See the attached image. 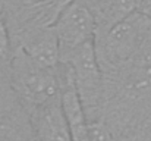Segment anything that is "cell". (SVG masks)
<instances>
[{"instance_id": "cell-1", "label": "cell", "mask_w": 151, "mask_h": 141, "mask_svg": "<svg viewBox=\"0 0 151 141\" xmlns=\"http://www.w3.org/2000/svg\"><path fill=\"white\" fill-rule=\"evenodd\" d=\"M9 74L21 101L38 107L60 97V82L54 71L38 66L22 48L12 57Z\"/></svg>"}, {"instance_id": "cell-2", "label": "cell", "mask_w": 151, "mask_h": 141, "mask_svg": "<svg viewBox=\"0 0 151 141\" xmlns=\"http://www.w3.org/2000/svg\"><path fill=\"white\" fill-rule=\"evenodd\" d=\"M151 18L141 10L131 13L104 31L103 47L111 63H122L131 59L150 34Z\"/></svg>"}, {"instance_id": "cell-3", "label": "cell", "mask_w": 151, "mask_h": 141, "mask_svg": "<svg viewBox=\"0 0 151 141\" xmlns=\"http://www.w3.org/2000/svg\"><path fill=\"white\" fill-rule=\"evenodd\" d=\"M53 31L57 38L60 59H63L76 47L94 40L97 22L81 1L72 0L60 10L54 21Z\"/></svg>"}, {"instance_id": "cell-4", "label": "cell", "mask_w": 151, "mask_h": 141, "mask_svg": "<svg viewBox=\"0 0 151 141\" xmlns=\"http://www.w3.org/2000/svg\"><path fill=\"white\" fill-rule=\"evenodd\" d=\"M72 71L73 82L84 109L96 104L101 90V69L94 40L84 43L63 57Z\"/></svg>"}, {"instance_id": "cell-5", "label": "cell", "mask_w": 151, "mask_h": 141, "mask_svg": "<svg viewBox=\"0 0 151 141\" xmlns=\"http://www.w3.org/2000/svg\"><path fill=\"white\" fill-rule=\"evenodd\" d=\"M32 125L16 93L0 87V141H28Z\"/></svg>"}, {"instance_id": "cell-6", "label": "cell", "mask_w": 151, "mask_h": 141, "mask_svg": "<svg viewBox=\"0 0 151 141\" xmlns=\"http://www.w3.org/2000/svg\"><path fill=\"white\" fill-rule=\"evenodd\" d=\"M59 82H60V104L66 118L70 138L72 141H91L85 109L78 95L73 82V75L68 63L62 78H59Z\"/></svg>"}, {"instance_id": "cell-7", "label": "cell", "mask_w": 151, "mask_h": 141, "mask_svg": "<svg viewBox=\"0 0 151 141\" xmlns=\"http://www.w3.org/2000/svg\"><path fill=\"white\" fill-rule=\"evenodd\" d=\"M32 129L35 141H72L60 97L35 107Z\"/></svg>"}, {"instance_id": "cell-8", "label": "cell", "mask_w": 151, "mask_h": 141, "mask_svg": "<svg viewBox=\"0 0 151 141\" xmlns=\"http://www.w3.org/2000/svg\"><path fill=\"white\" fill-rule=\"evenodd\" d=\"M22 50L41 68L54 69L59 63L60 53H59V44L56 34L51 30H47L37 35L32 41L22 47Z\"/></svg>"}, {"instance_id": "cell-9", "label": "cell", "mask_w": 151, "mask_h": 141, "mask_svg": "<svg viewBox=\"0 0 151 141\" xmlns=\"http://www.w3.org/2000/svg\"><path fill=\"white\" fill-rule=\"evenodd\" d=\"M139 7H141V0H114L110 12L106 16V19L100 25H97V28H101L103 33H104L106 30H109L116 22H119L123 18L129 16L131 13L137 12Z\"/></svg>"}, {"instance_id": "cell-10", "label": "cell", "mask_w": 151, "mask_h": 141, "mask_svg": "<svg viewBox=\"0 0 151 141\" xmlns=\"http://www.w3.org/2000/svg\"><path fill=\"white\" fill-rule=\"evenodd\" d=\"M12 57L13 56H12V50H10V38H9L3 12L0 9V77L10 72Z\"/></svg>"}, {"instance_id": "cell-11", "label": "cell", "mask_w": 151, "mask_h": 141, "mask_svg": "<svg viewBox=\"0 0 151 141\" xmlns=\"http://www.w3.org/2000/svg\"><path fill=\"white\" fill-rule=\"evenodd\" d=\"M81 3L93 13V16L96 18L97 25H100L106 19L107 13L110 12L114 0H81Z\"/></svg>"}, {"instance_id": "cell-12", "label": "cell", "mask_w": 151, "mask_h": 141, "mask_svg": "<svg viewBox=\"0 0 151 141\" xmlns=\"http://www.w3.org/2000/svg\"><path fill=\"white\" fill-rule=\"evenodd\" d=\"M132 85L137 90H145L151 87V62H145L138 66L132 77Z\"/></svg>"}, {"instance_id": "cell-13", "label": "cell", "mask_w": 151, "mask_h": 141, "mask_svg": "<svg viewBox=\"0 0 151 141\" xmlns=\"http://www.w3.org/2000/svg\"><path fill=\"white\" fill-rule=\"evenodd\" d=\"M91 141H114L110 129L103 122H88Z\"/></svg>"}, {"instance_id": "cell-14", "label": "cell", "mask_w": 151, "mask_h": 141, "mask_svg": "<svg viewBox=\"0 0 151 141\" xmlns=\"http://www.w3.org/2000/svg\"><path fill=\"white\" fill-rule=\"evenodd\" d=\"M123 141H151V122L141 127L135 134L123 138Z\"/></svg>"}, {"instance_id": "cell-15", "label": "cell", "mask_w": 151, "mask_h": 141, "mask_svg": "<svg viewBox=\"0 0 151 141\" xmlns=\"http://www.w3.org/2000/svg\"><path fill=\"white\" fill-rule=\"evenodd\" d=\"M24 1L28 3V4H38V3H44L47 0H24Z\"/></svg>"}, {"instance_id": "cell-16", "label": "cell", "mask_w": 151, "mask_h": 141, "mask_svg": "<svg viewBox=\"0 0 151 141\" xmlns=\"http://www.w3.org/2000/svg\"><path fill=\"white\" fill-rule=\"evenodd\" d=\"M145 1H151V0H141V6H142V4H144Z\"/></svg>"}]
</instances>
